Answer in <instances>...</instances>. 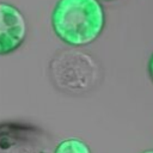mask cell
<instances>
[{"label":"cell","mask_w":153,"mask_h":153,"mask_svg":"<svg viewBox=\"0 0 153 153\" xmlns=\"http://www.w3.org/2000/svg\"><path fill=\"white\" fill-rule=\"evenodd\" d=\"M105 20L100 0H57L51 11L54 33L71 47L93 43L102 35Z\"/></svg>","instance_id":"1"},{"label":"cell","mask_w":153,"mask_h":153,"mask_svg":"<svg viewBox=\"0 0 153 153\" xmlns=\"http://www.w3.org/2000/svg\"><path fill=\"white\" fill-rule=\"evenodd\" d=\"M49 69L56 87L68 93L87 92L99 79V67L92 56L76 50L57 53Z\"/></svg>","instance_id":"2"},{"label":"cell","mask_w":153,"mask_h":153,"mask_svg":"<svg viewBox=\"0 0 153 153\" xmlns=\"http://www.w3.org/2000/svg\"><path fill=\"white\" fill-rule=\"evenodd\" d=\"M27 35L23 12L10 2L0 1V55H7L22 47Z\"/></svg>","instance_id":"3"},{"label":"cell","mask_w":153,"mask_h":153,"mask_svg":"<svg viewBox=\"0 0 153 153\" xmlns=\"http://www.w3.org/2000/svg\"><path fill=\"white\" fill-rule=\"evenodd\" d=\"M54 153H92L88 145L80 139H66L57 143Z\"/></svg>","instance_id":"4"},{"label":"cell","mask_w":153,"mask_h":153,"mask_svg":"<svg viewBox=\"0 0 153 153\" xmlns=\"http://www.w3.org/2000/svg\"><path fill=\"white\" fill-rule=\"evenodd\" d=\"M148 74H149L151 80L153 81V54L151 55L149 61H148Z\"/></svg>","instance_id":"5"},{"label":"cell","mask_w":153,"mask_h":153,"mask_svg":"<svg viewBox=\"0 0 153 153\" xmlns=\"http://www.w3.org/2000/svg\"><path fill=\"white\" fill-rule=\"evenodd\" d=\"M102 2L104 1V2H112V1H117V0H100Z\"/></svg>","instance_id":"6"},{"label":"cell","mask_w":153,"mask_h":153,"mask_svg":"<svg viewBox=\"0 0 153 153\" xmlns=\"http://www.w3.org/2000/svg\"><path fill=\"white\" fill-rule=\"evenodd\" d=\"M142 153H153V149H148V151H145Z\"/></svg>","instance_id":"7"}]
</instances>
